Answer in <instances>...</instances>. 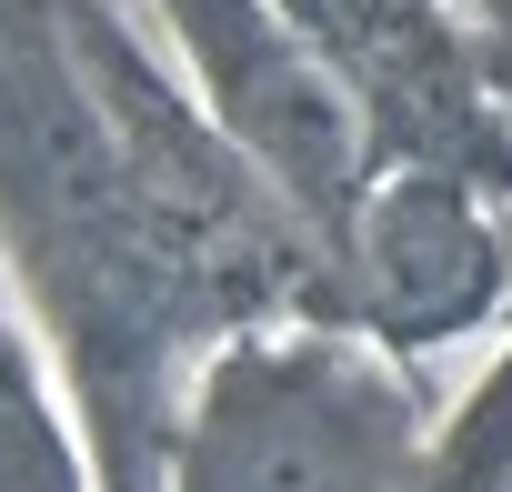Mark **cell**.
Returning <instances> with one entry per match:
<instances>
[{
    "instance_id": "3957f363",
    "label": "cell",
    "mask_w": 512,
    "mask_h": 492,
    "mask_svg": "<svg viewBox=\"0 0 512 492\" xmlns=\"http://www.w3.org/2000/svg\"><path fill=\"white\" fill-rule=\"evenodd\" d=\"M432 492H512V362H502V382L472 402L462 442L432 462Z\"/></svg>"
},
{
    "instance_id": "6da1fadb",
    "label": "cell",
    "mask_w": 512,
    "mask_h": 492,
    "mask_svg": "<svg viewBox=\"0 0 512 492\" xmlns=\"http://www.w3.org/2000/svg\"><path fill=\"white\" fill-rule=\"evenodd\" d=\"M181 492H432V472L352 352H241L201 392Z\"/></svg>"
},
{
    "instance_id": "7a4b0ae2",
    "label": "cell",
    "mask_w": 512,
    "mask_h": 492,
    "mask_svg": "<svg viewBox=\"0 0 512 492\" xmlns=\"http://www.w3.org/2000/svg\"><path fill=\"white\" fill-rule=\"evenodd\" d=\"M482 282H492V252H482L472 211L442 181L372 211V302H382V322H422V332L462 322L482 302Z\"/></svg>"
}]
</instances>
